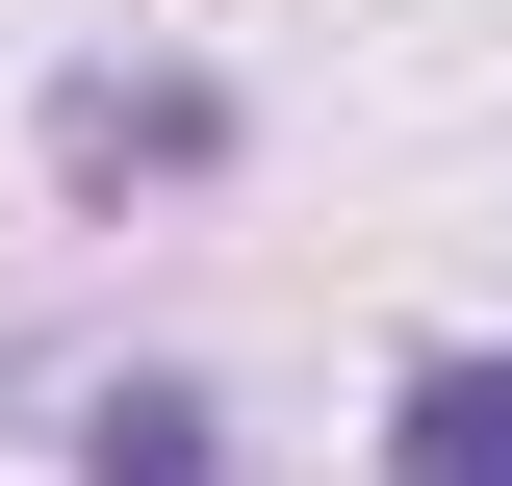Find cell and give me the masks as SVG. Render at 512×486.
Returning a JSON list of instances; mask_svg holds the SVG:
<instances>
[{
	"label": "cell",
	"mask_w": 512,
	"mask_h": 486,
	"mask_svg": "<svg viewBox=\"0 0 512 486\" xmlns=\"http://www.w3.org/2000/svg\"><path fill=\"white\" fill-rule=\"evenodd\" d=\"M52 180L128 205V180H231V77H52Z\"/></svg>",
	"instance_id": "cell-1"
},
{
	"label": "cell",
	"mask_w": 512,
	"mask_h": 486,
	"mask_svg": "<svg viewBox=\"0 0 512 486\" xmlns=\"http://www.w3.org/2000/svg\"><path fill=\"white\" fill-rule=\"evenodd\" d=\"M52 435H77V486H231V410H205L180 359H103Z\"/></svg>",
	"instance_id": "cell-2"
},
{
	"label": "cell",
	"mask_w": 512,
	"mask_h": 486,
	"mask_svg": "<svg viewBox=\"0 0 512 486\" xmlns=\"http://www.w3.org/2000/svg\"><path fill=\"white\" fill-rule=\"evenodd\" d=\"M384 486H512V333H436L384 384Z\"/></svg>",
	"instance_id": "cell-3"
}]
</instances>
